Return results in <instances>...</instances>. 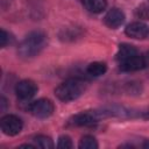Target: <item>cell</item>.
I'll use <instances>...</instances> for the list:
<instances>
[{"instance_id":"cell-1","label":"cell","mask_w":149,"mask_h":149,"mask_svg":"<svg viewBox=\"0 0 149 149\" xmlns=\"http://www.w3.org/2000/svg\"><path fill=\"white\" fill-rule=\"evenodd\" d=\"M47 44V36L43 31L36 30L31 31L26 36V38L20 43L17 48V54L21 58H33L37 56Z\"/></svg>"},{"instance_id":"cell-2","label":"cell","mask_w":149,"mask_h":149,"mask_svg":"<svg viewBox=\"0 0 149 149\" xmlns=\"http://www.w3.org/2000/svg\"><path fill=\"white\" fill-rule=\"evenodd\" d=\"M84 85L78 79H68L55 88V95L64 102L76 100L84 92Z\"/></svg>"},{"instance_id":"cell-3","label":"cell","mask_w":149,"mask_h":149,"mask_svg":"<svg viewBox=\"0 0 149 149\" xmlns=\"http://www.w3.org/2000/svg\"><path fill=\"white\" fill-rule=\"evenodd\" d=\"M55 111V106L51 100L42 98L38 100H35L29 104L28 112L38 119H47L49 118Z\"/></svg>"},{"instance_id":"cell-4","label":"cell","mask_w":149,"mask_h":149,"mask_svg":"<svg viewBox=\"0 0 149 149\" xmlns=\"http://www.w3.org/2000/svg\"><path fill=\"white\" fill-rule=\"evenodd\" d=\"M104 116H106L105 111H102V112L85 111V112H81V113L73 115L70 119V123L73 126H91V125L98 122Z\"/></svg>"},{"instance_id":"cell-5","label":"cell","mask_w":149,"mask_h":149,"mask_svg":"<svg viewBox=\"0 0 149 149\" xmlns=\"http://www.w3.org/2000/svg\"><path fill=\"white\" fill-rule=\"evenodd\" d=\"M0 126H1V130L6 135L15 136L22 130L23 123L19 116L13 115V114H8V115H5L1 118Z\"/></svg>"},{"instance_id":"cell-6","label":"cell","mask_w":149,"mask_h":149,"mask_svg":"<svg viewBox=\"0 0 149 149\" xmlns=\"http://www.w3.org/2000/svg\"><path fill=\"white\" fill-rule=\"evenodd\" d=\"M149 65V61L146 56H142L140 54H136L134 56H130L129 58L119 62V66L121 71L125 72H133V71H139L144 69L146 66Z\"/></svg>"},{"instance_id":"cell-7","label":"cell","mask_w":149,"mask_h":149,"mask_svg":"<svg viewBox=\"0 0 149 149\" xmlns=\"http://www.w3.org/2000/svg\"><path fill=\"white\" fill-rule=\"evenodd\" d=\"M15 93L20 100H29L37 93V85L30 79H23L16 84Z\"/></svg>"},{"instance_id":"cell-8","label":"cell","mask_w":149,"mask_h":149,"mask_svg":"<svg viewBox=\"0 0 149 149\" xmlns=\"http://www.w3.org/2000/svg\"><path fill=\"white\" fill-rule=\"evenodd\" d=\"M125 33L127 36L132 38L144 40L149 35V27L141 21H136V22H132L130 24H128L125 29Z\"/></svg>"},{"instance_id":"cell-9","label":"cell","mask_w":149,"mask_h":149,"mask_svg":"<svg viewBox=\"0 0 149 149\" xmlns=\"http://www.w3.org/2000/svg\"><path fill=\"white\" fill-rule=\"evenodd\" d=\"M104 22L108 28L116 29L125 22V14L119 8H112L106 13Z\"/></svg>"},{"instance_id":"cell-10","label":"cell","mask_w":149,"mask_h":149,"mask_svg":"<svg viewBox=\"0 0 149 149\" xmlns=\"http://www.w3.org/2000/svg\"><path fill=\"white\" fill-rule=\"evenodd\" d=\"M136 54H139V51L134 45L123 43V44L119 45V50L116 52V59H118V62H122V61H125V59H127L130 56H134Z\"/></svg>"},{"instance_id":"cell-11","label":"cell","mask_w":149,"mask_h":149,"mask_svg":"<svg viewBox=\"0 0 149 149\" xmlns=\"http://www.w3.org/2000/svg\"><path fill=\"white\" fill-rule=\"evenodd\" d=\"M84 7L91 13H101L107 6V0H83Z\"/></svg>"},{"instance_id":"cell-12","label":"cell","mask_w":149,"mask_h":149,"mask_svg":"<svg viewBox=\"0 0 149 149\" xmlns=\"http://www.w3.org/2000/svg\"><path fill=\"white\" fill-rule=\"evenodd\" d=\"M107 71V65L102 62H93L90 63L86 68V73L92 77H99L102 76Z\"/></svg>"},{"instance_id":"cell-13","label":"cell","mask_w":149,"mask_h":149,"mask_svg":"<svg viewBox=\"0 0 149 149\" xmlns=\"http://www.w3.org/2000/svg\"><path fill=\"white\" fill-rule=\"evenodd\" d=\"M34 146L35 147H38V148H42V149H52L55 147L52 140L49 137V136H45V135H37L34 137Z\"/></svg>"},{"instance_id":"cell-14","label":"cell","mask_w":149,"mask_h":149,"mask_svg":"<svg viewBox=\"0 0 149 149\" xmlns=\"http://www.w3.org/2000/svg\"><path fill=\"white\" fill-rule=\"evenodd\" d=\"M79 148L80 149H97L98 148V142L93 136L85 135L79 141Z\"/></svg>"},{"instance_id":"cell-15","label":"cell","mask_w":149,"mask_h":149,"mask_svg":"<svg viewBox=\"0 0 149 149\" xmlns=\"http://www.w3.org/2000/svg\"><path fill=\"white\" fill-rule=\"evenodd\" d=\"M57 147H58L59 149H71V148L73 147V144H72V141H71L70 136H68V135H62V136H59Z\"/></svg>"},{"instance_id":"cell-16","label":"cell","mask_w":149,"mask_h":149,"mask_svg":"<svg viewBox=\"0 0 149 149\" xmlns=\"http://www.w3.org/2000/svg\"><path fill=\"white\" fill-rule=\"evenodd\" d=\"M136 15H137L140 19L149 20V6H147V5H141V6L136 9Z\"/></svg>"},{"instance_id":"cell-17","label":"cell","mask_w":149,"mask_h":149,"mask_svg":"<svg viewBox=\"0 0 149 149\" xmlns=\"http://www.w3.org/2000/svg\"><path fill=\"white\" fill-rule=\"evenodd\" d=\"M8 41H9V34L5 30V29H1V35H0V45L3 48V47H6L7 45V43H8Z\"/></svg>"},{"instance_id":"cell-18","label":"cell","mask_w":149,"mask_h":149,"mask_svg":"<svg viewBox=\"0 0 149 149\" xmlns=\"http://www.w3.org/2000/svg\"><path fill=\"white\" fill-rule=\"evenodd\" d=\"M0 105H1V112H5L6 111V107H7V100L5 97H1L0 98Z\"/></svg>"},{"instance_id":"cell-19","label":"cell","mask_w":149,"mask_h":149,"mask_svg":"<svg viewBox=\"0 0 149 149\" xmlns=\"http://www.w3.org/2000/svg\"><path fill=\"white\" fill-rule=\"evenodd\" d=\"M144 149H149V140L148 141H146L144 143H143V146H142Z\"/></svg>"},{"instance_id":"cell-20","label":"cell","mask_w":149,"mask_h":149,"mask_svg":"<svg viewBox=\"0 0 149 149\" xmlns=\"http://www.w3.org/2000/svg\"><path fill=\"white\" fill-rule=\"evenodd\" d=\"M143 118H146V119H149V108L143 113Z\"/></svg>"}]
</instances>
